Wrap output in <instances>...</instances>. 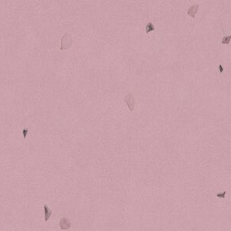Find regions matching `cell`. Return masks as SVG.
I'll use <instances>...</instances> for the list:
<instances>
[{
    "label": "cell",
    "mask_w": 231,
    "mask_h": 231,
    "mask_svg": "<svg viewBox=\"0 0 231 231\" xmlns=\"http://www.w3.org/2000/svg\"><path fill=\"white\" fill-rule=\"evenodd\" d=\"M154 26L152 25L151 23H149V24L147 25V27H146L147 32H150V31H151V30H154Z\"/></svg>",
    "instance_id": "obj_8"
},
{
    "label": "cell",
    "mask_w": 231,
    "mask_h": 231,
    "mask_svg": "<svg viewBox=\"0 0 231 231\" xmlns=\"http://www.w3.org/2000/svg\"><path fill=\"white\" fill-rule=\"evenodd\" d=\"M72 36L69 33H65L61 38V50H67L68 48L72 47Z\"/></svg>",
    "instance_id": "obj_1"
},
{
    "label": "cell",
    "mask_w": 231,
    "mask_h": 231,
    "mask_svg": "<svg viewBox=\"0 0 231 231\" xmlns=\"http://www.w3.org/2000/svg\"><path fill=\"white\" fill-rule=\"evenodd\" d=\"M198 9H199V5H191V7H190V9L188 10V14H189V16H191V17L194 18L195 17L196 13L197 10H198Z\"/></svg>",
    "instance_id": "obj_4"
},
{
    "label": "cell",
    "mask_w": 231,
    "mask_h": 231,
    "mask_svg": "<svg viewBox=\"0 0 231 231\" xmlns=\"http://www.w3.org/2000/svg\"><path fill=\"white\" fill-rule=\"evenodd\" d=\"M59 225L61 229L65 230L69 229L71 227V226H72V224H71V222H70V220L67 218H62L60 220Z\"/></svg>",
    "instance_id": "obj_3"
},
{
    "label": "cell",
    "mask_w": 231,
    "mask_h": 231,
    "mask_svg": "<svg viewBox=\"0 0 231 231\" xmlns=\"http://www.w3.org/2000/svg\"><path fill=\"white\" fill-rule=\"evenodd\" d=\"M231 40V36H226V37H224V39H223V41H222V43H225V44H227L229 42H230V40Z\"/></svg>",
    "instance_id": "obj_7"
},
{
    "label": "cell",
    "mask_w": 231,
    "mask_h": 231,
    "mask_svg": "<svg viewBox=\"0 0 231 231\" xmlns=\"http://www.w3.org/2000/svg\"><path fill=\"white\" fill-rule=\"evenodd\" d=\"M52 214V212L49 209V207L47 205H44V220L45 222H47L49 219H50V216Z\"/></svg>",
    "instance_id": "obj_5"
},
{
    "label": "cell",
    "mask_w": 231,
    "mask_h": 231,
    "mask_svg": "<svg viewBox=\"0 0 231 231\" xmlns=\"http://www.w3.org/2000/svg\"><path fill=\"white\" fill-rule=\"evenodd\" d=\"M226 194V191L222 192H218V193L216 194V197H217V198H219V199H225Z\"/></svg>",
    "instance_id": "obj_6"
},
{
    "label": "cell",
    "mask_w": 231,
    "mask_h": 231,
    "mask_svg": "<svg viewBox=\"0 0 231 231\" xmlns=\"http://www.w3.org/2000/svg\"><path fill=\"white\" fill-rule=\"evenodd\" d=\"M124 101L127 104V106L129 107V111H133L134 108V104H135L134 97L131 94H129V95H127V96L125 97Z\"/></svg>",
    "instance_id": "obj_2"
}]
</instances>
